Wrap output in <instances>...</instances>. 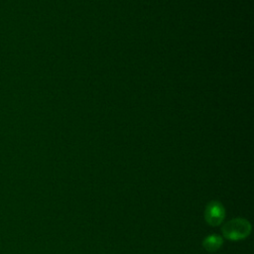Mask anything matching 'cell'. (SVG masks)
<instances>
[{
  "label": "cell",
  "mask_w": 254,
  "mask_h": 254,
  "mask_svg": "<svg viewBox=\"0 0 254 254\" xmlns=\"http://www.w3.org/2000/svg\"><path fill=\"white\" fill-rule=\"evenodd\" d=\"M221 231L224 238L237 241L248 237L251 232V224L245 218L236 217L225 222L221 227Z\"/></svg>",
  "instance_id": "1"
},
{
  "label": "cell",
  "mask_w": 254,
  "mask_h": 254,
  "mask_svg": "<svg viewBox=\"0 0 254 254\" xmlns=\"http://www.w3.org/2000/svg\"><path fill=\"white\" fill-rule=\"evenodd\" d=\"M225 216V209L222 203L217 200L209 201L204 208V219L211 226L219 225Z\"/></svg>",
  "instance_id": "2"
},
{
  "label": "cell",
  "mask_w": 254,
  "mask_h": 254,
  "mask_svg": "<svg viewBox=\"0 0 254 254\" xmlns=\"http://www.w3.org/2000/svg\"><path fill=\"white\" fill-rule=\"evenodd\" d=\"M223 243L222 237L217 234H210L202 240V247L207 252H215L217 251Z\"/></svg>",
  "instance_id": "3"
}]
</instances>
